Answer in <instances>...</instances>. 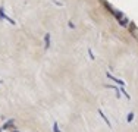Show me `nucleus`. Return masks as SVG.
Here are the masks:
<instances>
[{
    "label": "nucleus",
    "mask_w": 138,
    "mask_h": 132,
    "mask_svg": "<svg viewBox=\"0 0 138 132\" xmlns=\"http://www.w3.org/2000/svg\"><path fill=\"white\" fill-rule=\"evenodd\" d=\"M15 132H16V131H15Z\"/></svg>",
    "instance_id": "6"
},
{
    "label": "nucleus",
    "mask_w": 138,
    "mask_h": 132,
    "mask_svg": "<svg viewBox=\"0 0 138 132\" xmlns=\"http://www.w3.org/2000/svg\"><path fill=\"white\" fill-rule=\"evenodd\" d=\"M46 48H49L50 47V34H46Z\"/></svg>",
    "instance_id": "2"
},
{
    "label": "nucleus",
    "mask_w": 138,
    "mask_h": 132,
    "mask_svg": "<svg viewBox=\"0 0 138 132\" xmlns=\"http://www.w3.org/2000/svg\"><path fill=\"white\" fill-rule=\"evenodd\" d=\"M132 119H134V113H129L128 114V122H131Z\"/></svg>",
    "instance_id": "5"
},
{
    "label": "nucleus",
    "mask_w": 138,
    "mask_h": 132,
    "mask_svg": "<svg viewBox=\"0 0 138 132\" xmlns=\"http://www.w3.org/2000/svg\"><path fill=\"white\" fill-rule=\"evenodd\" d=\"M53 132H60L59 125H57V123H54V125H53Z\"/></svg>",
    "instance_id": "4"
},
{
    "label": "nucleus",
    "mask_w": 138,
    "mask_h": 132,
    "mask_svg": "<svg viewBox=\"0 0 138 132\" xmlns=\"http://www.w3.org/2000/svg\"><path fill=\"white\" fill-rule=\"evenodd\" d=\"M0 16H2V18H3V19H6V21H9V22H10V24H15V21H13V19H10V18H9V16H6V15H4L3 9H0Z\"/></svg>",
    "instance_id": "1"
},
{
    "label": "nucleus",
    "mask_w": 138,
    "mask_h": 132,
    "mask_svg": "<svg viewBox=\"0 0 138 132\" xmlns=\"http://www.w3.org/2000/svg\"><path fill=\"white\" fill-rule=\"evenodd\" d=\"M98 113H100V116L103 117V119H104V122H106V123H107L109 126H110V122H109V119H107V117L104 116V113H103V112H101V110H100V112H98Z\"/></svg>",
    "instance_id": "3"
}]
</instances>
